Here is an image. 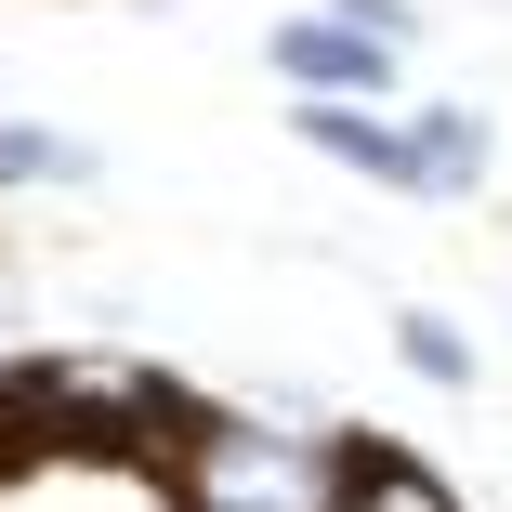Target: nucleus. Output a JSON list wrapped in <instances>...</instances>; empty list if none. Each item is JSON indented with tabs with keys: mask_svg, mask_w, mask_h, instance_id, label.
<instances>
[{
	"mask_svg": "<svg viewBox=\"0 0 512 512\" xmlns=\"http://www.w3.org/2000/svg\"><path fill=\"white\" fill-rule=\"evenodd\" d=\"M184 512H342V447L329 434H276V421H197L171 460Z\"/></svg>",
	"mask_w": 512,
	"mask_h": 512,
	"instance_id": "f257e3e1",
	"label": "nucleus"
},
{
	"mask_svg": "<svg viewBox=\"0 0 512 512\" xmlns=\"http://www.w3.org/2000/svg\"><path fill=\"white\" fill-rule=\"evenodd\" d=\"M276 66L316 92V106H355V92H394V53L368 40V27H342V14H302V27H276Z\"/></svg>",
	"mask_w": 512,
	"mask_h": 512,
	"instance_id": "f03ea898",
	"label": "nucleus"
},
{
	"mask_svg": "<svg viewBox=\"0 0 512 512\" xmlns=\"http://www.w3.org/2000/svg\"><path fill=\"white\" fill-rule=\"evenodd\" d=\"M302 145H329L342 171H368V184H394V197H421V145H407L394 119H368V106H316V92H302Z\"/></svg>",
	"mask_w": 512,
	"mask_h": 512,
	"instance_id": "7ed1b4c3",
	"label": "nucleus"
},
{
	"mask_svg": "<svg viewBox=\"0 0 512 512\" xmlns=\"http://www.w3.org/2000/svg\"><path fill=\"white\" fill-rule=\"evenodd\" d=\"M342 512H460L421 460H394L381 434H342Z\"/></svg>",
	"mask_w": 512,
	"mask_h": 512,
	"instance_id": "20e7f679",
	"label": "nucleus"
},
{
	"mask_svg": "<svg viewBox=\"0 0 512 512\" xmlns=\"http://www.w3.org/2000/svg\"><path fill=\"white\" fill-rule=\"evenodd\" d=\"M407 145H421V184H434V197H473V184H486V119H473V106H421Z\"/></svg>",
	"mask_w": 512,
	"mask_h": 512,
	"instance_id": "39448f33",
	"label": "nucleus"
},
{
	"mask_svg": "<svg viewBox=\"0 0 512 512\" xmlns=\"http://www.w3.org/2000/svg\"><path fill=\"white\" fill-rule=\"evenodd\" d=\"M27 184H92V145H66L40 119H0V197H27Z\"/></svg>",
	"mask_w": 512,
	"mask_h": 512,
	"instance_id": "423d86ee",
	"label": "nucleus"
},
{
	"mask_svg": "<svg viewBox=\"0 0 512 512\" xmlns=\"http://www.w3.org/2000/svg\"><path fill=\"white\" fill-rule=\"evenodd\" d=\"M394 355H407V368H421V381H447V394L473 381V342H460L447 316H394Z\"/></svg>",
	"mask_w": 512,
	"mask_h": 512,
	"instance_id": "0eeeda50",
	"label": "nucleus"
},
{
	"mask_svg": "<svg viewBox=\"0 0 512 512\" xmlns=\"http://www.w3.org/2000/svg\"><path fill=\"white\" fill-rule=\"evenodd\" d=\"M329 14H342V27H368V40H381V53H394V40H407V0H329Z\"/></svg>",
	"mask_w": 512,
	"mask_h": 512,
	"instance_id": "6e6552de",
	"label": "nucleus"
}]
</instances>
